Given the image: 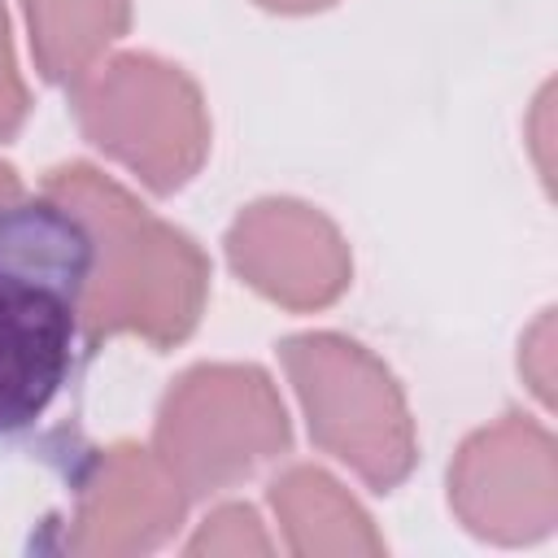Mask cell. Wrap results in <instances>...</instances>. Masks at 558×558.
Listing matches in <instances>:
<instances>
[{
    "label": "cell",
    "mask_w": 558,
    "mask_h": 558,
    "mask_svg": "<svg viewBox=\"0 0 558 558\" xmlns=\"http://www.w3.org/2000/svg\"><path fill=\"white\" fill-rule=\"evenodd\" d=\"M270 506L288 532L292 554H379L384 549L362 506L327 471H314V466L288 471L270 488Z\"/></svg>",
    "instance_id": "cell-9"
},
{
    "label": "cell",
    "mask_w": 558,
    "mask_h": 558,
    "mask_svg": "<svg viewBox=\"0 0 558 558\" xmlns=\"http://www.w3.org/2000/svg\"><path fill=\"white\" fill-rule=\"evenodd\" d=\"M187 554H270V541L248 506H222L187 541Z\"/></svg>",
    "instance_id": "cell-11"
},
{
    "label": "cell",
    "mask_w": 558,
    "mask_h": 558,
    "mask_svg": "<svg viewBox=\"0 0 558 558\" xmlns=\"http://www.w3.org/2000/svg\"><path fill=\"white\" fill-rule=\"evenodd\" d=\"M26 118V92L22 78L13 70V52H9V22L0 9V140H9Z\"/></svg>",
    "instance_id": "cell-12"
},
{
    "label": "cell",
    "mask_w": 558,
    "mask_h": 558,
    "mask_svg": "<svg viewBox=\"0 0 558 558\" xmlns=\"http://www.w3.org/2000/svg\"><path fill=\"white\" fill-rule=\"evenodd\" d=\"M449 501L480 536L519 545L554 527V445L549 436L506 414V423L471 436L449 471Z\"/></svg>",
    "instance_id": "cell-6"
},
{
    "label": "cell",
    "mask_w": 558,
    "mask_h": 558,
    "mask_svg": "<svg viewBox=\"0 0 558 558\" xmlns=\"http://www.w3.org/2000/svg\"><path fill=\"white\" fill-rule=\"evenodd\" d=\"M74 109L96 148L131 166L153 192L183 187L209 144L201 92L157 57H113L74 78Z\"/></svg>",
    "instance_id": "cell-3"
},
{
    "label": "cell",
    "mask_w": 558,
    "mask_h": 558,
    "mask_svg": "<svg viewBox=\"0 0 558 558\" xmlns=\"http://www.w3.org/2000/svg\"><path fill=\"white\" fill-rule=\"evenodd\" d=\"M288 449V414L257 366H196L161 401L157 458L183 493H214Z\"/></svg>",
    "instance_id": "cell-5"
},
{
    "label": "cell",
    "mask_w": 558,
    "mask_h": 558,
    "mask_svg": "<svg viewBox=\"0 0 558 558\" xmlns=\"http://www.w3.org/2000/svg\"><path fill=\"white\" fill-rule=\"evenodd\" d=\"M17 196V174L9 166H0V201H13Z\"/></svg>",
    "instance_id": "cell-14"
},
{
    "label": "cell",
    "mask_w": 558,
    "mask_h": 558,
    "mask_svg": "<svg viewBox=\"0 0 558 558\" xmlns=\"http://www.w3.org/2000/svg\"><path fill=\"white\" fill-rule=\"evenodd\" d=\"M183 514V493L157 453L113 445L96 458L74 514L70 549L78 554H140L161 545Z\"/></svg>",
    "instance_id": "cell-8"
},
{
    "label": "cell",
    "mask_w": 558,
    "mask_h": 558,
    "mask_svg": "<svg viewBox=\"0 0 558 558\" xmlns=\"http://www.w3.org/2000/svg\"><path fill=\"white\" fill-rule=\"evenodd\" d=\"M31 48L48 83H74L126 31V0H26Z\"/></svg>",
    "instance_id": "cell-10"
},
{
    "label": "cell",
    "mask_w": 558,
    "mask_h": 558,
    "mask_svg": "<svg viewBox=\"0 0 558 558\" xmlns=\"http://www.w3.org/2000/svg\"><path fill=\"white\" fill-rule=\"evenodd\" d=\"M283 362L310 414V436L371 488H397L414 466V427L392 375L344 336L283 340Z\"/></svg>",
    "instance_id": "cell-4"
},
{
    "label": "cell",
    "mask_w": 558,
    "mask_h": 558,
    "mask_svg": "<svg viewBox=\"0 0 558 558\" xmlns=\"http://www.w3.org/2000/svg\"><path fill=\"white\" fill-rule=\"evenodd\" d=\"M96 266L87 218L61 196L0 201V432L48 410Z\"/></svg>",
    "instance_id": "cell-1"
},
{
    "label": "cell",
    "mask_w": 558,
    "mask_h": 558,
    "mask_svg": "<svg viewBox=\"0 0 558 558\" xmlns=\"http://www.w3.org/2000/svg\"><path fill=\"white\" fill-rule=\"evenodd\" d=\"M262 4L283 9V13H305V9H323V4H331V0H262Z\"/></svg>",
    "instance_id": "cell-13"
},
{
    "label": "cell",
    "mask_w": 558,
    "mask_h": 558,
    "mask_svg": "<svg viewBox=\"0 0 558 558\" xmlns=\"http://www.w3.org/2000/svg\"><path fill=\"white\" fill-rule=\"evenodd\" d=\"M231 266L270 301L318 310L349 283V253L336 227L296 201H262L231 227Z\"/></svg>",
    "instance_id": "cell-7"
},
{
    "label": "cell",
    "mask_w": 558,
    "mask_h": 558,
    "mask_svg": "<svg viewBox=\"0 0 558 558\" xmlns=\"http://www.w3.org/2000/svg\"><path fill=\"white\" fill-rule=\"evenodd\" d=\"M44 192L74 205L96 235V266L83 296L87 340L140 331L166 349L196 327L209 262L183 231L153 218L131 192L83 161L57 166Z\"/></svg>",
    "instance_id": "cell-2"
}]
</instances>
